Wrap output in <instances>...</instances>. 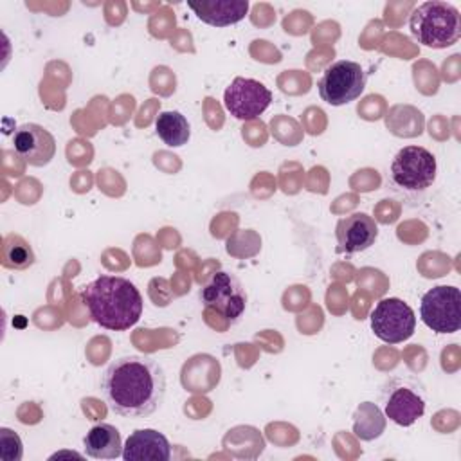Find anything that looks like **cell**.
Listing matches in <instances>:
<instances>
[{"label": "cell", "instance_id": "2", "mask_svg": "<svg viewBox=\"0 0 461 461\" xmlns=\"http://www.w3.org/2000/svg\"><path fill=\"white\" fill-rule=\"evenodd\" d=\"M90 319L104 330L126 331L142 315V295L137 286L119 276H99L81 290Z\"/></svg>", "mask_w": 461, "mask_h": 461}, {"label": "cell", "instance_id": "13", "mask_svg": "<svg viewBox=\"0 0 461 461\" xmlns=\"http://www.w3.org/2000/svg\"><path fill=\"white\" fill-rule=\"evenodd\" d=\"M122 457L126 461H167L171 457V445L155 429H137L122 445Z\"/></svg>", "mask_w": 461, "mask_h": 461}, {"label": "cell", "instance_id": "6", "mask_svg": "<svg viewBox=\"0 0 461 461\" xmlns=\"http://www.w3.org/2000/svg\"><path fill=\"white\" fill-rule=\"evenodd\" d=\"M200 301L203 308L234 322L247 308V292L236 276L225 270H216L202 285Z\"/></svg>", "mask_w": 461, "mask_h": 461}, {"label": "cell", "instance_id": "9", "mask_svg": "<svg viewBox=\"0 0 461 461\" xmlns=\"http://www.w3.org/2000/svg\"><path fill=\"white\" fill-rule=\"evenodd\" d=\"M272 103V92L256 79L234 77L225 88L223 104L240 121L258 119Z\"/></svg>", "mask_w": 461, "mask_h": 461}, {"label": "cell", "instance_id": "16", "mask_svg": "<svg viewBox=\"0 0 461 461\" xmlns=\"http://www.w3.org/2000/svg\"><path fill=\"white\" fill-rule=\"evenodd\" d=\"M155 131L158 139L169 148L184 146L191 137V126L185 115H182L176 110L160 112L158 117L155 119Z\"/></svg>", "mask_w": 461, "mask_h": 461}, {"label": "cell", "instance_id": "7", "mask_svg": "<svg viewBox=\"0 0 461 461\" xmlns=\"http://www.w3.org/2000/svg\"><path fill=\"white\" fill-rule=\"evenodd\" d=\"M420 317L436 333H456L461 326L459 288L439 285L425 292L420 303Z\"/></svg>", "mask_w": 461, "mask_h": 461}, {"label": "cell", "instance_id": "15", "mask_svg": "<svg viewBox=\"0 0 461 461\" xmlns=\"http://www.w3.org/2000/svg\"><path fill=\"white\" fill-rule=\"evenodd\" d=\"M85 452L94 459H115L122 456V441L119 430L110 423L94 425L83 438Z\"/></svg>", "mask_w": 461, "mask_h": 461}, {"label": "cell", "instance_id": "4", "mask_svg": "<svg viewBox=\"0 0 461 461\" xmlns=\"http://www.w3.org/2000/svg\"><path fill=\"white\" fill-rule=\"evenodd\" d=\"M436 171L438 162L429 149L421 146H405L391 162L389 180L400 191L421 193L434 184Z\"/></svg>", "mask_w": 461, "mask_h": 461}, {"label": "cell", "instance_id": "17", "mask_svg": "<svg viewBox=\"0 0 461 461\" xmlns=\"http://www.w3.org/2000/svg\"><path fill=\"white\" fill-rule=\"evenodd\" d=\"M36 261L34 250L31 243L22 238L20 234L9 232L2 240V250H0V263L4 268L9 270H27Z\"/></svg>", "mask_w": 461, "mask_h": 461}, {"label": "cell", "instance_id": "8", "mask_svg": "<svg viewBox=\"0 0 461 461\" xmlns=\"http://www.w3.org/2000/svg\"><path fill=\"white\" fill-rule=\"evenodd\" d=\"M369 319L373 333L387 344H400L411 339L416 330V315L412 308L398 297L378 301Z\"/></svg>", "mask_w": 461, "mask_h": 461}, {"label": "cell", "instance_id": "5", "mask_svg": "<svg viewBox=\"0 0 461 461\" xmlns=\"http://www.w3.org/2000/svg\"><path fill=\"white\" fill-rule=\"evenodd\" d=\"M367 76L360 63L351 59H339L326 67L317 90L322 101L331 106H342L362 95Z\"/></svg>", "mask_w": 461, "mask_h": 461}, {"label": "cell", "instance_id": "12", "mask_svg": "<svg viewBox=\"0 0 461 461\" xmlns=\"http://www.w3.org/2000/svg\"><path fill=\"white\" fill-rule=\"evenodd\" d=\"M337 245L340 252L357 254L367 250L378 236L376 221L366 212H353L337 221Z\"/></svg>", "mask_w": 461, "mask_h": 461}, {"label": "cell", "instance_id": "10", "mask_svg": "<svg viewBox=\"0 0 461 461\" xmlns=\"http://www.w3.org/2000/svg\"><path fill=\"white\" fill-rule=\"evenodd\" d=\"M382 396L385 416L400 427L414 425L425 412V398L409 380H391Z\"/></svg>", "mask_w": 461, "mask_h": 461}, {"label": "cell", "instance_id": "14", "mask_svg": "<svg viewBox=\"0 0 461 461\" xmlns=\"http://www.w3.org/2000/svg\"><path fill=\"white\" fill-rule=\"evenodd\" d=\"M198 20L212 27H227L241 22L249 13L247 0H200L187 2Z\"/></svg>", "mask_w": 461, "mask_h": 461}, {"label": "cell", "instance_id": "3", "mask_svg": "<svg viewBox=\"0 0 461 461\" xmlns=\"http://www.w3.org/2000/svg\"><path fill=\"white\" fill-rule=\"evenodd\" d=\"M409 31L425 47L447 49L461 36V14L448 2H423L411 13Z\"/></svg>", "mask_w": 461, "mask_h": 461}, {"label": "cell", "instance_id": "11", "mask_svg": "<svg viewBox=\"0 0 461 461\" xmlns=\"http://www.w3.org/2000/svg\"><path fill=\"white\" fill-rule=\"evenodd\" d=\"M13 146L18 157L34 167L47 166L56 153L54 135L36 122L22 124L13 135Z\"/></svg>", "mask_w": 461, "mask_h": 461}, {"label": "cell", "instance_id": "1", "mask_svg": "<svg viewBox=\"0 0 461 461\" xmlns=\"http://www.w3.org/2000/svg\"><path fill=\"white\" fill-rule=\"evenodd\" d=\"M101 389L112 412L124 418L153 414L166 394L162 366L148 355H124L108 364Z\"/></svg>", "mask_w": 461, "mask_h": 461}]
</instances>
